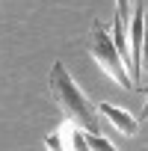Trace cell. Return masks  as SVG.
Returning a JSON list of instances; mask_svg holds the SVG:
<instances>
[{"label":"cell","mask_w":148,"mask_h":151,"mask_svg":"<svg viewBox=\"0 0 148 151\" xmlns=\"http://www.w3.org/2000/svg\"><path fill=\"white\" fill-rule=\"evenodd\" d=\"M47 83H50V95H53L59 113L65 116V122H68L71 127H80L83 133H95V136L101 133L98 110H95L92 101L80 92V86L71 80V74H68V68H65L62 62H53Z\"/></svg>","instance_id":"6da1fadb"},{"label":"cell","mask_w":148,"mask_h":151,"mask_svg":"<svg viewBox=\"0 0 148 151\" xmlns=\"http://www.w3.org/2000/svg\"><path fill=\"white\" fill-rule=\"evenodd\" d=\"M89 53L95 56V62L110 74V77H113L121 89H136L133 77L127 74V62L121 59V53H119L113 36L107 33V27H104L101 21H95L92 30H89Z\"/></svg>","instance_id":"7a4b0ae2"},{"label":"cell","mask_w":148,"mask_h":151,"mask_svg":"<svg viewBox=\"0 0 148 151\" xmlns=\"http://www.w3.org/2000/svg\"><path fill=\"white\" fill-rule=\"evenodd\" d=\"M145 3L139 0L133 9V21H130V77L136 83V77H142V36H145Z\"/></svg>","instance_id":"3957f363"},{"label":"cell","mask_w":148,"mask_h":151,"mask_svg":"<svg viewBox=\"0 0 148 151\" xmlns=\"http://www.w3.org/2000/svg\"><path fill=\"white\" fill-rule=\"evenodd\" d=\"M98 113H101V116H107V119L116 124V130H121L124 136H133V133L139 130V122H136L130 113H124V110H119V107H113V104H101V107H98Z\"/></svg>","instance_id":"277c9868"},{"label":"cell","mask_w":148,"mask_h":151,"mask_svg":"<svg viewBox=\"0 0 148 151\" xmlns=\"http://www.w3.org/2000/svg\"><path fill=\"white\" fill-rule=\"evenodd\" d=\"M68 139H71V151H92V145H89L86 133H80V127H71Z\"/></svg>","instance_id":"5b68a950"},{"label":"cell","mask_w":148,"mask_h":151,"mask_svg":"<svg viewBox=\"0 0 148 151\" xmlns=\"http://www.w3.org/2000/svg\"><path fill=\"white\" fill-rule=\"evenodd\" d=\"M86 139H89V145H92V151H116L113 145H110V139L104 136V133H86Z\"/></svg>","instance_id":"8992f818"},{"label":"cell","mask_w":148,"mask_h":151,"mask_svg":"<svg viewBox=\"0 0 148 151\" xmlns=\"http://www.w3.org/2000/svg\"><path fill=\"white\" fill-rule=\"evenodd\" d=\"M47 151H71V148L62 142V133H53V136H47Z\"/></svg>","instance_id":"52a82bcc"},{"label":"cell","mask_w":148,"mask_h":151,"mask_svg":"<svg viewBox=\"0 0 148 151\" xmlns=\"http://www.w3.org/2000/svg\"><path fill=\"white\" fill-rule=\"evenodd\" d=\"M142 74H148V12H145V36H142Z\"/></svg>","instance_id":"ba28073f"},{"label":"cell","mask_w":148,"mask_h":151,"mask_svg":"<svg viewBox=\"0 0 148 151\" xmlns=\"http://www.w3.org/2000/svg\"><path fill=\"white\" fill-rule=\"evenodd\" d=\"M136 92H142V95H148V86H136Z\"/></svg>","instance_id":"9c48e42d"},{"label":"cell","mask_w":148,"mask_h":151,"mask_svg":"<svg viewBox=\"0 0 148 151\" xmlns=\"http://www.w3.org/2000/svg\"><path fill=\"white\" fill-rule=\"evenodd\" d=\"M142 119H148V104H145V110H142Z\"/></svg>","instance_id":"30bf717a"}]
</instances>
